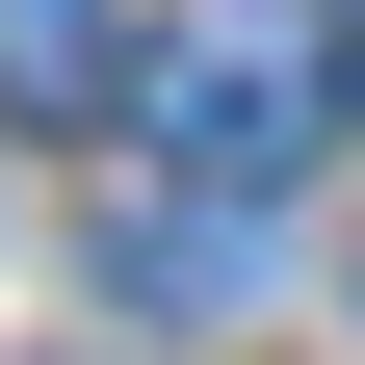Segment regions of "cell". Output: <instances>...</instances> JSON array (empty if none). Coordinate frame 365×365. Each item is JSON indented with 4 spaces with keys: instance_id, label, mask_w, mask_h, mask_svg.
<instances>
[{
    "instance_id": "3957f363",
    "label": "cell",
    "mask_w": 365,
    "mask_h": 365,
    "mask_svg": "<svg viewBox=\"0 0 365 365\" xmlns=\"http://www.w3.org/2000/svg\"><path fill=\"white\" fill-rule=\"evenodd\" d=\"M339 105H365V26H339Z\"/></svg>"
},
{
    "instance_id": "6da1fadb",
    "label": "cell",
    "mask_w": 365,
    "mask_h": 365,
    "mask_svg": "<svg viewBox=\"0 0 365 365\" xmlns=\"http://www.w3.org/2000/svg\"><path fill=\"white\" fill-rule=\"evenodd\" d=\"M157 130L209 157V209H261V182L313 157V53H287V26L235 0V26H182V53H157Z\"/></svg>"
},
{
    "instance_id": "7a4b0ae2",
    "label": "cell",
    "mask_w": 365,
    "mask_h": 365,
    "mask_svg": "<svg viewBox=\"0 0 365 365\" xmlns=\"http://www.w3.org/2000/svg\"><path fill=\"white\" fill-rule=\"evenodd\" d=\"M105 78H130V26H105V0H0V105H26V130H78Z\"/></svg>"
}]
</instances>
